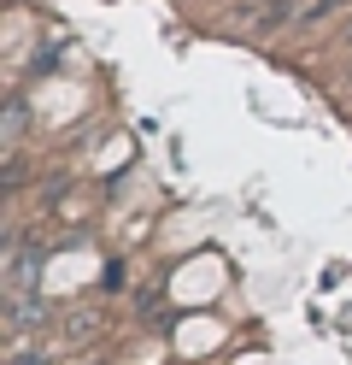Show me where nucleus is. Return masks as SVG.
I'll list each match as a JSON object with an SVG mask.
<instances>
[{
	"label": "nucleus",
	"instance_id": "1",
	"mask_svg": "<svg viewBox=\"0 0 352 365\" xmlns=\"http://www.w3.org/2000/svg\"><path fill=\"white\" fill-rule=\"evenodd\" d=\"M41 283V247L30 236H12L6 247V294H36Z\"/></svg>",
	"mask_w": 352,
	"mask_h": 365
},
{
	"label": "nucleus",
	"instance_id": "2",
	"mask_svg": "<svg viewBox=\"0 0 352 365\" xmlns=\"http://www.w3.org/2000/svg\"><path fill=\"white\" fill-rule=\"evenodd\" d=\"M47 324V301L41 294H6V336H30Z\"/></svg>",
	"mask_w": 352,
	"mask_h": 365
},
{
	"label": "nucleus",
	"instance_id": "3",
	"mask_svg": "<svg viewBox=\"0 0 352 365\" xmlns=\"http://www.w3.org/2000/svg\"><path fill=\"white\" fill-rule=\"evenodd\" d=\"M299 12H305V0H270L265 12H258V24L276 30V24H299Z\"/></svg>",
	"mask_w": 352,
	"mask_h": 365
},
{
	"label": "nucleus",
	"instance_id": "4",
	"mask_svg": "<svg viewBox=\"0 0 352 365\" xmlns=\"http://www.w3.org/2000/svg\"><path fill=\"white\" fill-rule=\"evenodd\" d=\"M6 365H53V359H47V348H30L23 336H12V354H6Z\"/></svg>",
	"mask_w": 352,
	"mask_h": 365
},
{
	"label": "nucleus",
	"instance_id": "5",
	"mask_svg": "<svg viewBox=\"0 0 352 365\" xmlns=\"http://www.w3.org/2000/svg\"><path fill=\"white\" fill-rule=\"evenodd\" d=\"M18 135H23V95H12V101H6V148L18 142Z\"/></svg>",
	"mask_w": 352,
	"mask_h": 365
}]
</instances>
